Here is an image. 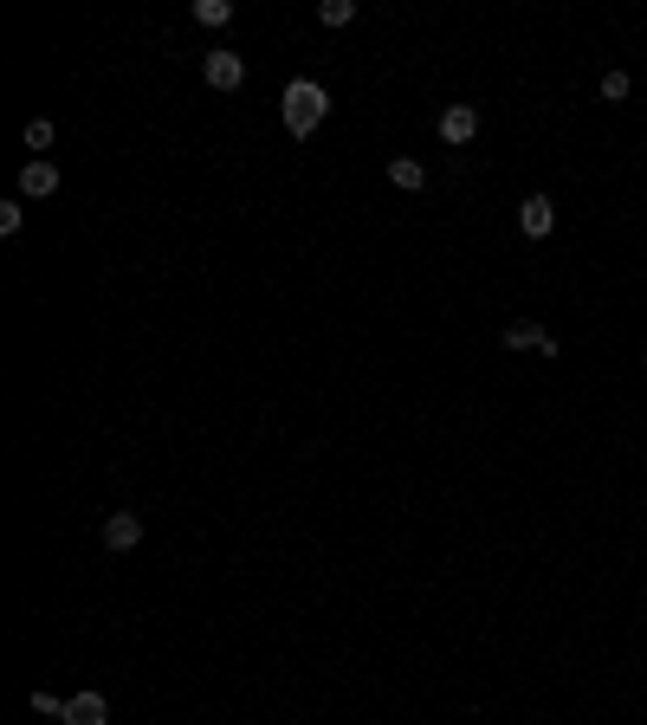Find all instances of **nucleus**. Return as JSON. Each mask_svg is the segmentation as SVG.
Instances as JSON below:
<instances>
[{
	"mask_svg": "<svg viewBox=\"0 0 647 725\" xmlns=\"http://www.w3.org/2000/svg\"><path fill=\"white\" fill-rule=\"evenodd\" d=\"M318 20H324V26H350V20H356V0H324Z\"/></svg>",
	"mask_w": 647,
	"mask_h": 725,
	"instance_id": "nucleus-12",
	"label": "nucleus"
},
{
	"mask_svg": "<svg viewBox=\"0 0 647 725\" xmlns=\"http://www.w3.org/2000/svg\"><path fill=\"white\" fill-rule=\"evenodd\" d=\"M324 111H330V91L318 85V78H292V85L279 91V117H285L292 136H311L324 123Z\"/></svg>",
	"mask_w": 647,
	"mask_h": 725,
	"instance_id": "nucleus-1",
	"label": "nucleus"
},
{
	"mask_svg": "<svg viewBox=\"0 0 647 725\" xmlns=\"http://www.w3.org/2000/svg\"><path fill=\"white\" fill-rule=\"evenodd\" d=\"M389 182L402 188V195H415V188H428V169H421L415 156H395V162H389Z\"/></svg>",
	"mask_w": 647,
	"mask_h": 725,
	"instance_id": "nucleus-8",
	"label": "nucleus"
},
{
	"mask_svg": "<svg viewBox=\"0 0 647 725\" xmlns=\"http://www.w3.org/2000/svg\"><path fill=\"white\" fill-rule=\"evenodd\" d=\"M518 227H525L531 240H544L550 227H557V201H550V195H525V208H518Z\"/></svg>",
	"mask_w": 647,
	"mask_h": 725,
	"instance_id": "nucleus-5",
	"label": "nucleus"
},
{
	"mask_svg": "<svg viewBox=\"0 0 647 725\" xmlns=\"http://www.w3.org/2000/svg\"><path fill=\"white\" fill-rule=\"evenodd\" d=\"M602 98L622 104V98H628V72H609V78H602Z\"/></svg>",
	"mask_w": 647,
	"mask_h": 725,
	"instance_id": "nucleus-15",
	"label": "nucleus"
},
{
	"mask_svg": "<svg viewBox=\"0 0 647 725\" xmlns=\"http://www.w3.org/2000/svg\"><path fill=\"white\" fill-rule=\"evenodd\" d=\"M20 221H26L20 201H0V234H20Z\"/></svg>",
	"mask_w": 647,
	"mask_h": 725,
	"instance_id": "nucleus-14",
	"label": "nucleus"
},
{
	"mask_svg": "<svg viewBox=\"0 0 647 725\" xmlns=\"http://www.w3.org/2000/svg\"><path fill=\"white\" fill-rule=\"evenodd\" d=\"M20 195H26V201H46V195H59V169H52L46 156H33V162L20 169Z\"/></svg>",
	"mask_w": 647,
	"mask_h": 725,
	"instance_id": "nucleus-4",
	"label": "nucleus"
},
{
	"mask_svg": "<svg viewBox=\"0 0 647 725\" xmlns=\"http://www.w3.org/2000/svg\"><path fill=\"white\" fill-rule=\"evenodd\" d=\"M33 713L39 719H65V700H59V693H46V687H33Z\"/></svg>",
	"mask_w": 647,
	"mask_h": 725,
	"instance_id": "nucleus-13",
	"label": "nucleus"
},
{
	"mask_svg": "<svg viewBox=\"0 0 647 725\" xmlns=\"http://www.w3.org/2000/svg\"><path fill=\"white\" fill-rule=\"evenodd\" d=\"M641 363H647V350H641Z\"/></svg>",
	"mask_w": 647,
	"mask_h": 725,
	"instance_id": "nucleus-16",
	"label": "nucleus"
},
{
	"mask_svg": "<svg viewBox=\"0 0 647 725\" xmlns=\"http://www.w3.org/2000/svg\"><path fill=\"white\" fill-rule=\"evenodd\" d=\"M52 143H59V130H52L46 117H33V123H26V149H33V156H46Z\"/></svg>",
	"mask_w": 647,
	"mask_h": 725,
	"instance_id": "nucleus-11",
	"label": "nucleus"
},
{
	"mask_svg": "<svg viewBox=\"0 0 647 725\" xmlns=\"http://www.w3.org/2000/svg\"><path fill=\"white\" fill-rule=\"evenodd\" d=\"M65 725H110L104 693H72V700H65Z\"/></svg>",
	"mask_w": 647,
	"mask_h": 725,
	"instance_id": "nucleus-7",
	"label": "nucleus"
},
{
	"mask_svg": "<svg viewBox=\"0 0 647 725\" xmlns=\"http://www.w3.org/2000/svg\"><path fill=\"white\" fill-rule=\"evenodd\" d=\"M505 350H544V331L531 318H512L505 324Z\"/></svg>",
	"mask_w": 647,
	"mask_h": 725,
	"instance_id": "nucleus-9",
	"label": "nucleus"
},
{
	"mask_svg": "<svg viewBox=\"0 0 647 725\" xmlns=\"http://www.w3.org/2000/svg\"><path fill=\"white\" fill-rule=\"evenodd\" d=\"M434 130H440V143H447V149H466L479 136V111H473V104H447Z\"/></svg>",
	"mask_w": 647,
	"mask_h": 725,
	"instance_id": "nucleus-2",
	"label": "nucleus"
},
{
	"mask_svg": "<svg viewBox=\"0 0 647 725\" xmlns=\"http://www.w3.org/2000/svg\"><path fill=\"white\" fill-rule=\"evenodd\" d=\"M104 544L110 551H136V544H143V518L136 512H110L104 518Z\"/></svg>",
	"mask_w": 647,
	"mask_h": 725,
	"instance_id": "nucleus-6",
	"label": "nucleus"
},
{
	"mask_svg": "<svg viewBox=\"0 0 647 725\" xmlns=\"http://www.w3.org/2000/svg\"><path fill=\"white\" fill-rule=\"evenodd\" d=\"M201 72H208L214 91H240V85H246V59H240V52H227V46H214Z\"/></svg>",
	"mask_w": 647,
	"mask_h": 725,
	"instance_id": "nucleus-3",
	"label": "nucleus"
},
{
	"mask_svg": "<svg viewBox=\"0 0 647 725\" xmlns=\"http://www.w3.org/2000/svg\"><path fill=\"white\" fill-rule=\"evenodd\" d=\"M227 20H233V0H195V26H214L220 33Z\"/></svg>",
	"mask_w": 647,
	"mask_h": 725,
	"instance_id": "nucleus-10",
	"label": "nucleus"
}]
</instances>
